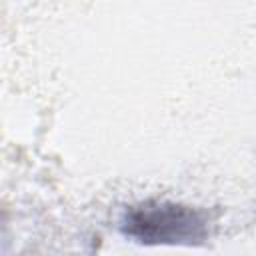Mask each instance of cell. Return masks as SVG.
<instances>
[{"mask_svg":"<svg viewBox=\"0 0 256 256\" xmlns=\"http://www.w3.org/2000/svg\"><path fill=\"white\" fill-rule=\"evenodd\" d=\"M122 232L142 244H196L208 236V220L190 206L146 200L124 212Z\"/></svg>","mask_w":256,"mask_h":256,"instance_id":"1","label":"cell"}]
</instances>
